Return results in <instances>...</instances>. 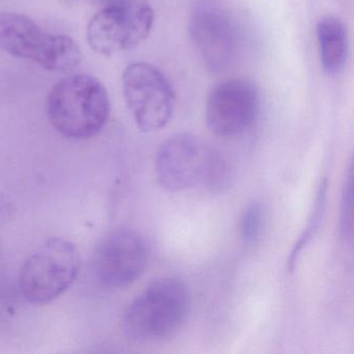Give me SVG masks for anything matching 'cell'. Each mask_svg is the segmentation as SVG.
I'll return each mask as SVG.
<instances>
[{"mask_svg": "<svg viewBox=\"0 0 354 354\" xmlns=\"http://www.w3.org/2000/svg\"><path fill=\"white\" fill-rule=\"evenodd\" d=\"M353 169L350 165L344 181L343 194H342L341 216H339V230L345 239H351L353 229Z\"/></svg>", "mask_w": 354, "mask_h": 354, "instance_id": "obj_13", "label": "cell"}, {"mask_svg": "<svg viewBox=\"0 0 354 354\" xmlns=\"http://www.w3.org/2000/svg\"><path fill=\"white\" fill-rule=\"evenodd\" d=\"M122 86L128 111L142 132L158 131L173 118L176 93L169 78L146 62L130 64L124 70Z\"/></svg>", "mask_w": 354, "mask_h": 354, "instance_id": "obj_7", "label": "cell"}, {"mask_svg": "<svg viewBox=\"0 0 354 354\" xmlns=\"http://www.w3.org/2000/svg\"><path fill=\"white\" fill-rule=\"evenodd\" d=\"M0 50L51 72L71 71L82 59L70 37L49 34L28 16L12 12L0 13Z\"/></svg>", "mask_w": 354, "mask_h": 354, "instance_id": "obj_4", "label": "cell"}, {"mask_svg": "<svg viewBox=\"0 0 354 354\" xmlns=\"http://www.w3.org/2000/svg\"><path fill=\"white\" fill-rule=\"evenodd\" d=\"M326 190V182L324 181L321 184L320 188H319L318 196H317L316 208H315L314 216H313L312 221H310V225H308L306 233H304V235L300 238L299 242H298L297 245L294 248L293 252H292L291 258H290V265H291V266L296 262V259H297L298 254H299L300 250H301L302 248L308 243V240L313 237L314 231H316L317 227H318L319 223H320L321 221V216H322L323 214V210H324Z\"/></svg>", "mask_w": 354, "mask_h": 354, "instance_id": "obj_14", "label": "cell"}, {"mask_svg": "<svg viewBox=\"0 0 354 354\" xmlns=\"http://www.w3.org/2000/svg\"><path fill=\"white\" fill-rule=\"evenodd\" d=\"M190 40L209 71L227 69L237 51V32L227 14L211 6L192 12L188 24Z\"/></svg>", "mask_w": 354, "mask_h": 354, "instance_id": "obj_10", "label": "cell"}, {"mask_svg": "<svg viewBox=\"0 0 354 354\" xmlns=\"http://www.w3.org/2000/svg\"><path fill=\"white\" fill-rule=\"evenodd\" d=\"M260 109V93L254 82L241 77L223 80L207 97V127L219 138H239L252 129Z\"/></svg>", "mask_w": 354, "mask_h": 354, "instance_id": "obj_8", "label": "cell"}, {"mask_svg": "<svg viewBox=\"0 0 354 354\" xmlns=\"http://www.w3.org/2000/svg\"><path fill=\"white\" fill-rule=\"evenodd\" d=\"M189 310L190 295L185 283L178 277H161L130 302L122 326L134 341H163L179 331Z\"/></svg>", "mask_w": 354, "mask_h": 354, "instance_id": "obj_3", "label": "cell"}, {"mask_svg": "<svg viewBox=\"0 0 354 354\" xmlns=\"http://www.w3.org/2000/svg\"><path fill=\"white\" fill-rule=\"evenodd\" d=\"M159 185L169 192H181L202 185L212 194L231 186V165L227 159L192 133L174 134L162 142L155 160Z\"/></svg>", "mask_w": 354, "mask_h": 354, "instance_id": "obj_1", "label": "cell"}, {"mask_svg": "<svg viewBox=\"0 0 354 354\" xmlns=\"http://www.w3.org/2000/svg\"><path fill=\"white\" fill-rule=\"evenodd\" d=\"M266 208L259 201L248 203L242 213L240 232L246 244L256 243L261 239L266 227Z\"/></svg>", "mask_w": 354, "mask_h": 354, "instance_id": "obj_12", "label": "cell"}, {"mask_svg": "<svg viewBox=\"0 0 354 354\" xmlns=\"http://www.w3.org/2000/svg\"><path fill=\"white\" fill-rule=\"evenodd\" d=\"M93 3H96L99 7H103V6L107 5L111 0H91Z\"/></svg>", "mask_w": 354, "mask_h": 354, "instance_id": "obj_16", "label": "cell"}, {"mask_svg": "<svg viewBox=\"0 0 354 354\" xmlns=\"http://www.w3.org/2000/svg\"><path fill=\"white\" fill-rule=\"evenodd\" d=\"M148 262V248L142 236L134 230L119 229L109 234L95 250L93 273L101 285L119 289L136 283Z\"/></svg>", "mask_w": 354, "mask_h": 354, "instance_id": "obj_9", "label": "cell"}, {"mask_svg": "<svg viewBox=\"0 0 354 354\" xmlns=\"http://www.w3.org/2000/svg\"><path fill=\"white\" fill-rule=\"evenodd\" d=\"M12 212H13V208H12L9 200L0 194V223L8 221Z\"/></svg>", "mask_w": 354, "mask_h": 354, "instance_id": "obj_15", "label": "cell"}, {"mask_svg": "<svg viewBox=\"0 0 354 354\" xmlns=\"http://www.w3.org/2000/svg\"><path fill=\"white\" fill-rule=\"evenodd\" d=\"M111 100L100 80L88 74L63 78L47 99L49 123L64 138L86 140L98 136L109 122Z\"/></svg>", "mask_w": 354, "mask_h": 354, "instance_id": "obj_2", "label": "cell"}, {"mask_svg": "<svg viewBox=\"0 0 354 354\" xmlns=\"http://www.w3.org/2000/svg\"><path fill=\"white\" fill-rule=\"evenodd\" d=\"M319 59L328 75L341 73L347 63L349 40L347 28L337 16H324L316 26Z\"/></svg>", "mask_w": 354, "mask_h": 354, "instance_id": "obj_11", "label": "cell"}, {"mask_svg": "<svg viewBox=\"0 0 354 354\" xmlns=\"http://www.w3.org/2000/svg\"><path fill=\"white\" fill-rule=\"evenodd\" d=\"M154 21L149 0H111L88 22L86 39L93 50L111 57L145 42Z\"/></svg>", "mask_w": 354, "mask_h": 354, "instance_id": "obj_5", "label": "cell"}, {"mask_svg": "<svg viewBox=\"0 0 354 354\" xmlns=\"http://www.w3.org/2000/svg\"><path fill=\"white\" fill-rule=\"evenodd\" d=\"M80 269L76 246L63 238H51L22 265L19 273L22 295L32 304L53 301L75 283Z\"/></svg>", "mask_w": 354, "mask_h": 354, "instance_id": "obj_6", "label": "cell"}]
</instances>
